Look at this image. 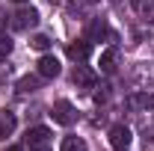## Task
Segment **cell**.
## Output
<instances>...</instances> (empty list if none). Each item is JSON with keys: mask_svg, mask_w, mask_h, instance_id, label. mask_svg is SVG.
I'll return each mask as SVG.
<instances>
[{"mask_svg": "<svg viewBox=\"0 0 154 151\" xmlns=\"http://www.w3.org/2000/svg\"><path fill=\"white\" fill-rule=\"evenodd\" d=\"M131 139H134V133H131L128 125H113L110 128V145L116 151H128L131 148Z\"/></svg>", "mask_w": 154, "mask_h": 151, "instance_id": "6da1fadb", "label": "cell"}, {"mask_svg": "<svg viewBox=\"0 0 154 151\" xmlns=\"http://www.w3.org/2000/svg\"><path fill=\"white\" fill-rule=\"evenodd\" d=\"M36 71L42 80H54V77H59V71H62V65H59V59L54 57V54H42V59H38Z\"/></svg>", "mask_w": 154, "mask_h": 151, "instance_id": "7a4b0ae2", "label": "cell"}, {"mask_svg": "<svg viewBox=\"0 0 154 151\" xmlns=\"http://www.w3.org/2000/svg\"><path fill=\"white\" fill-rule=\"evenodd\" d=\"M9 24H12V30H30V27L38 24V12L33 9V6H30V9H18Z\"/></svg>", "mask_w": 154, "mask_h": 151, "instance_id": "3957f363", "label": "cell"}, {"mask_svg": "<svg viewBox=\"0 0 154 151\" xmlns=\"http://www.w3.org/2000/svg\"><path fill=\"white\" fill-rule=\"evenodd\" d=\"M54 119H57L59 125H74V122H77L74 104H71V101H65V98L57 101V104H54Z\"/></svg>", "mask_w": 154, "mask_h": 151, "instance_id": "277c9868", "label": "cell"}, {"mask_svg": "<svg viewBox=\"0 0 154 151\" xmlns=\"http://www.w3.org/2000/svg\"><path fill=\"white\" fill-rule=\"evenodd\" d=\"M131 110H154V92H134V95H128V101H125Z\"/></svg>", "mask_w": 154, "mask_h": 151, "instance_id": "5b68a950", "label": "cell"}, {"mask_svg": "<svg viewBox=\"0 0 154 151\" xmlns=\"http://www.w3.org/2000/svg\"><path fill=\"white\" fill-rule=\"evenodd\" d=\"M18 128V119L12 110H0V139H9Z\"/></svg>", "mask_w": 154, "mask_h": 151, "instance_id": "8992f818", "label": "cell"}, {"mask_svg": "<svg viewBox=\"0 0 154 151\" xmlns=\"http://www.w3.org/2000/svg\"><path fill=\"white\" fill-rule=\"evenodd\" d=\"M74 83L83 86V89H92V86H95V71L86 68L83 62H77V65H74Z\"/></svg>", "mask_w": 154, "mask_h": 151, "instance_id": "52a82bcc", "label": "cell"}, {"mask_svg": "<svg viewBox=\"0 0 154 151\" xmlns=\"http://www.w3.org/2000/svg\"><path fill=\"white\" fill-rule=\"evenodd\" d=\"M68 57L74 59V62H86V59L92 57V45H89V39H86V42H74V45H68Z\"/></svg>", "mask_w": 154, "mask_h": 151, "instance_id": "ba28073f", "label": "cell"}, {"mask_svg": "<svg viewBox=\"0 0 154 151\" xmlns=\"http://www.w3.org/2000/svg\"><path fill=\"white\" fill-rule=\"evenodd\" d=\"M116 59H119V51H116V48H107V51L101 54L98 65H101V71H104V74H113V71H116Z\"/></svg>", "mask_w": 154, "mask_h": 151, "instance_id": "9c48e42d", "label": "cell"}, {"mask_svg": "<svg viewBox=\"0 0 154 151\" xmlns=\"http://www.w3.org/2000/svg\"><path fill=\"white\" fill-rule=\"evenodd\" d=\"M36 142H51V131H48V128H33V131H27V145H36Z\"/></svg>", "mask_w": 154, "mask_h": 151, "instance_id": "30bf717a", "label": "cell"}, {"mask_svg": "<svg viewBox=\"0 0 154 151\" xmlns=\"http://www.w3.org/2000/svg\"><path fill=\"white\" fill-rule=\"evenodd\" d=\"M95 39H110V27H107L101 18L92 21V27H89V42H95Z\"/></svg>", "mask_w": 154, "mask_h": 151, "instance_id": "8fae6325", "label": "cell"}, {"mask_svg": "<svg viewBox=\"0 0 154 151\" xmlns=\"http://www.w3.org/2000/svg\"><path fill=\"white\" fill-rule=\"evenodd\" d=\"M59 151H86V142H83V136H65Z\"/></svg>", "mask_w": 154, "mask_h": 151, "instance_id": "7c38bea8", "label": "cell"}, {"mask_svg": "<svg viewBox=\"0 0 154 151\" xmlns=\"http://www.w3.org/2000/svg\"><path fill=\"white\" fill-rule=\"evenodd\" d=\"M131 9L136 15H151L154 12V0H131Z\"/></svg>", "mask_w": 154, "mask_h": 151, "instance_id": "4fadbf2b", "label": "cell"}, {"mask_svg": "<svg viewBox=\"0 0 154 151\" xmlns=\"http://www.w3.org/2000/svg\"><path fill=\"white\" fill-rule=\"evenodd\" d=\"M38 89V77H21L18 80V92L27 95V92H36Z\"/></svg>", "mask_w": 154, "mask_h": 151, "instance_id": "5bb4252c", "label": "cell"}, {"mask_svg": "<svg viewBox=\"0 0 154 151\" xmlns=\"http://www.w3.org/2000/svg\"><path fill=\"white\" fill-rule=\"evenodd\" d=\"M30 45H33L36 51H48V48H51V39L45 36V33H38V36H33V42H30Z\"/></svg>", "mask_w": 154, "mask_h": 151, "instance_id": "9a60e30c", "label": "cell"}, {"mask_svg": "<svg viewBox=\"0 0 154 151\" xmlns=\"http://www.w3.org/2000/svg\"><path fill=\"white\" fill-rule=\"evenodd\" d=\"M12 54V39L9 36H0V59H6Z\"/></svg>", "mask_w": 154, "mask_h": 151, "instance_id": "2e32d148", "label": "cell"}, {"mask_svg": "<svg viewBox=\"0 0 154 151\" xmlns=\"http://www.w3.org/2000/svg\"><path fill=\"white\" fill-rule=\"evenodd\" d=\"M107 98H110V86H101V89L95 92V101H98V104H104Z\"/></svg>", "mask_w": 154, "mask_h": 151, "instance_id": "e0dca14e", "label": "cell"}, {"mask_svg": "<svg viewBox=\"0 0 154 151\" xmlns=\"http://www.w3.org/2000/svg\"><path fill=\"white\" fill-rule=\"evenodd\" d=\"M9 74H12V68L6 65V59H0V83H3V80H6Z\"/></svg>", "mask_w": 154, "mask_h": 151, "instance_id": "ac0fdd59", "label": "cell"}, {"mask_svg": "<svg viewBox=\"0 0 154 151\" xmlns=\"http://www.w3.org/2000/svg\"><path fill=\"white\" fill-rule=\"evenodd\" d=\"M27 151H51V142H36V145H27Z\"/></svg>", "mask_w": 154, "mask_h": 151, "instance_id": "d6986e66", "label": "cell"}, {"mask_svg": "<svg viewBox=\"0 0 154 151\" xmlns=\"http://www.w3.org/2000/svg\"><path fill=\"white\" fill-rule=\"evenodd\" d=\"M6 151H24V148H18V145H12V148H6Z\"/></svg>", "mask_w": 154, "mask_h": 151, "instance_id": "ffe728a7", "label": "cell"}, {"mask_svg": "<svg viewBox=\"0 0 154 151\" xmlns=\"http://www.w3.org/2000/svg\"><path fill=\"white\" fill-rule=\"evenodd\" d=\"M3 24H6V18H3V15H0V27H3Z\"/></svg>", "mask_w": 154, "mask_h": 151, "instance_id": "44dd1931", "label": "cell"}, {"mask_svg": "<svg viewBox=\"0 0 154 151\" xmlns=\"http://www.w3.org/2000/svg\"><path fill=\"white\" fill-rule=\"evenodd\" d=\"M51 3H59V0H51Z\"/></svg>", "mask_w": 154, "mask_h": 151, "instance_id": "7402d4cb", "label": "cell"}, {"mask_svg": "<svg viewBox=\"0 0 154 151\" xmlns=\"http://www.w3.org/2000/svg\"><path fill=\"white\" fill-rule=\"evenodd\" d=\"M15 3H24V0H15Z\"/></svg>", "mask_w": 154, "mask_h": 151, "instance_id": "603a6c76", "label": "cell"}]
</instances>
